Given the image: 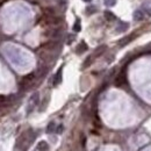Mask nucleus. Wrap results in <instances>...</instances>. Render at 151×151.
Returning a JSON list of instances; mask_svg holds the SVG:
<instances>
[{
	"label": "nucleus",
	"mask_w": 151,
	"mask_h": 151,
	"mask_svg": "<svg viewBox=\"0 0 151 151\" xmlns=\"http://www.w3.org/2000/svg\"><path fill=\"white\" fill-rule=\"evenodd\" d=\"M84 1H86V3H90V1H91V0H84Z\"/></svg>",
	"instance_id": "nucleus-10"
},
{
	"label": "nucleus",
	"mask_w": 151,
	"mask_h": 151,
	"mask_svg": "<svg viewBox=\"0 0 151 151\" xmlns=\"http://www.w3.org/2000/svg\"><path fill=\"white\" fill-rule=\"evenodd\" d=\"M145 17V13H144V11H142V9H138V11H135L134 13V19L137 21H141L143 20Z\"/></svg>",
	"instance_id": "nucleus-2"
},
{
	"label": "nucleus",
	"mask_w": 151,
	"mask_h": 151,
	"mask_svg": "<svg viewBox=\"0 0 151 151\" xmlns=\"http://www.w3.org/2000/svg\"><path fill=\"white\" fill-rule=\"evenodd\" d=\"M86 11L89 12L90 14H92V13L95 11V7H93V6H90V7H87V9H86Z\"/></svg>",
	"instance_id": "nucleus-8"
},
{
	"label": "nucleus",
	"mask_w": 151,
	"mask_h": 151,
	"mask_svg": "<svg viewBox=\"0 0 151 151\" xmlns=\"http://www.w3.org/2000/svg\"><path fill=\"white\" fill-rule=\"evenodd\" d=\"M101 151H121V150L117 146H106Z\"/></svg>",
	"instance_id": "nucleus-3"
},
{
	"label": "nucleus",
	"mask_w": 151,
	"mask_h": 151,
	"mask_svg": "<svg viewBox=\"0 0 151 151\" xmlns=\"http://www.w3.org/2000/svg\"><path fill=\"white\" fill-rule=\"evenodd\" d=\"M73 30L74 31H79L80 30V21H79V19L76 21V25L73 26Z\"/></svg>",
	"instance_id": "nucleus-5"
},
{
	"label": "nucleus",
	"mask_w": 151,
	"mask_h": 151,
	"mask_svg": "<svg viewBox=\"0 0 151 151\" xmlns=\"http://www.w3.org/2000/svg\"><path fill=\"white\" fill-rule=\"evenodd\" d=\"M105 17L107 20H114L115 19V16L113 15V13H111V12H105Z\"/></svg>",
	"instance_id": "nucleus-4"
},
{
	"label": "nucleus",
	"mask_w": 151,
	"mask_h": 151,
	"mask_svg": "<svg viewBox=\"0 0 151 151\" xmlns=\"http://www.w3.org/2000/svg\"><path fill=\"white\" fill-rule=\"evenodd\" d=\"M143 151H151V146H148V148H145Z\"/></svg>",
	"instance_id": "nucleus-9"
},
{
	"label": "nucleus",
	"mask_w": 151,
	"mask_h": 151,
	"mask_svg": "<svg viewBox=\"0 0 151 151\" xmlns=\"http://www.w3.org/2000/svg\"><path fill=\"white\" fill-rule=\"evenodd\" d=\"M144 13H145V14H148L149 16H151V8H150V7L145 6V8H144Z\"/></svg>",
	"instance_id": "nucleus-7"
},
{
	"label": "nucleus",
	"mask_w": 151,
	"mask_h": 151,
	"mask_svg": "<svg viewBox=\"0 0 151 151\" xmlns=\"http://www.w3.org/2000/svg\"><path fill=\"white\" fill-rule=\"evenodd\" d=\"M130 78L135 91L143 99L151 102V58H144L134 63Z\"/></svg>",
	"instance_id": "nucleus-1"
},
{
	"label": "nucleus",
	"mask_w": 151,
	"mask_h": 151,
	"mask_svg": "<svg viewBox=\"0 0 151 151\" xmlns=\"http://www.w3.org/2000/svg\"><path fill=\"white\" fill-rule=\"evenodd\" d=\"M115 1L116 0H105V4L107 6H113V5H115Z\"/></svg>",
	"instance_id": "nucleus-6"
}]
</instances>
